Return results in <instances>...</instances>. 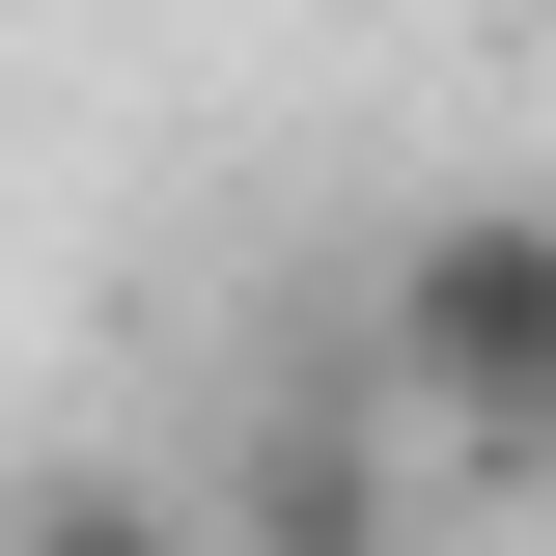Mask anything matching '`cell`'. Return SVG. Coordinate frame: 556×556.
Wrapping results in <instances>:
<instances>
[{
    "mask_svg": "<svg viewBox=\"0 0 556 556\" xmlns=\"http://www.w3.org/2000/svg\"><path fill=\"white\" fill-rule=\"evenodd\" d=\"M362 390L445 417L473 473H529V390H556V195H445L390 251V306H362Z\"/></svg>",
    "mask_w": 556,
    "mask_h": 556,
    "instance_id": "1",
    "label": "cell"
},
{
    "mask_svg": "<svg viewBox=\"0 0 556 556\" xmlns=\"http://www.w3.org/2000/svg\"><path fill=\"white\" fill-rule=\"evenodd\" d=\"M529 473H556V390H529Z\"/></svg>",
    "mask_w": 556,
    "mask_h": 556,
    "instance_id": "2",
    "label": "cell"
}]
</instances>
